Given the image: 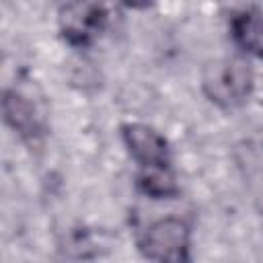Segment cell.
<instances>
[{
  "mask_svg": "<svg viewBox=\"0 0 263 263\" xmlns=\"http://www.w3.org/2000/svg\"><path fill=\"white\" fill-rule=\"evenodd\" d=\"M253 84V74L242 60H220L205 68L203 88L208 97L218 103H238L242 101Z\"/></svg>",
  "mask_w": 263,
  "mask_h": 263,
  "instance_id": "1",
  "label": "cell"
},
{
  "mask_svg": "<svg viewBox=\"0 0 263 263\" xmlns=\"http://www.w3.org/2000/svg\"><path fill=\"white\" fill-rule=\"evenodd\" d=\"M189 232L177 218H164L154 222L142 238V251L156 263H181L187 253Z\"/></svg>",
  "mask_w": 263,
  "mask_h": 263,
  "instance_id": "2",
  "label": "cell"
},
{
  "mask_svg": "<svg viewBox=\"0 0 263 263\" xmlns=\"http://www.w3.org/2000/svg\"><path fill=\"white\" fill-rule=\"evenodd\" d=\"M123 138L134 158L140 160L144 166H164L166 142L158 132L142 123H132L123 127Z\"/></svg>",
  "mask_w": 263,
  "mask_h": 263,
  "instance_id": "3",
  "label": "cell"
},
{
  "mask_svg": "<svg viewBox=\"0 0 263 263\" xmlns=\"http://www.w3.org/2000/svg\"><path fill=\"white\" fill-rule=\"evenodd\" d=\"M105 21V10L99 4H70L62 10V27L72 41L90 39L101 23Z\"/></svg>",
  "mask_w": 263,
  "mask_h": 263,
  "instance_id": "4",
  "label": "cell"
},
{
  "mask_svg": "<svg viewBox=\"0 0 263 263\" xmlns=\"http://www.w3.org/2000/svg\"><path fill=\"white\" fill-rule=\"evenodd\" d=\"M4 117L23 138H33L35 134H39V119L35 107L16 92L4 95Z\"/></svg>",
  "mask_w": 263,
  "mask_h": 263,
  "instance_id": "5",
  "label": "cell"
},
{
  "mask_svg": "<svg viewBox=\"0 0 263 263\" xmlns=\"http://www.w3.org/2000/svg\"><path fill=\"white\" fill-rule=\"evenodd\" d=\"M234 39L247 51L263 58V14L257 10H245L232 21Z\"/></svg>",
  "mask_w": 263,
  "mask_h": 263,
  "instance_id": "6",
  "label": "cell"
},
{
  "mask_svg": "<svg viewBox=\"0 0 263 263\" xmlns=\"http://www.w3.org/2000/svg\"><path fill=\"white\" fill-rule=\"evenodd\" d=\"M142 187L154 197H166L175 193V181L164 171V166H150L142 177Z\"/></svg>",
  "mask_w": 263,
  "mask_h": 263,
  "instance_id": "7",
  "label": "cell"
},
{
  "mask_svg": "<svg viewBox=\"0 0 263 263\" xmlns=\"http://www.w3.org/2000/svg\"><path fill=\"white\" fill-rule=\"evenodd\" d=\"M249 183H251V191H253V197L259 205V210L263 212V168H255L251 171L249 175Z\"/></svg>",
  "mask_w": 263,
  "mask_h": 263,
  "instance_id": "8",
  "label": "cell"
}]
</instances>
